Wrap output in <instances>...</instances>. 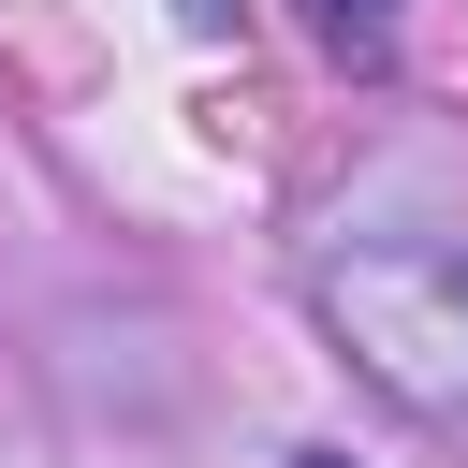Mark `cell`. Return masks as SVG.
I'll return each instance as SVG.
<instances>
[{
	"label": "cell",
	"instance_id": "1",
	"mask_svg": "<svg viewBox=\"0 0 468 468\" xmlns=\"http://www.w3.org/2000/svg\"><path fill=\"white\" fill-rule=\"evenodd\" d=\"M322 44H336V58H380V44H395V0H322Z\"/></svg>",
	"mask_w": 468,
	"mask_h": 468
},
{
	"label": "cell",
	"instance_id": "2",
	"mask_svg": "<svg viewBox=\"0 0 468 468\" xmlns=\"http://www.w3.org/2000/svg\"><path fill=\"white\" fill-rule=\"evenodd\" d=\"M307 468H336V453H307Z\"/></svg>",
	"mask_w": 468,
	"mask_h": 468
}]
</instances>
